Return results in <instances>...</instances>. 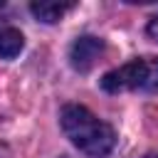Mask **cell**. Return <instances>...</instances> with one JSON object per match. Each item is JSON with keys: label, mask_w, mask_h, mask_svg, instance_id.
<instances>
[{"label": "cell", "mask_w": 158, "mask_h": 158, "mask_svg": "<svg viewBox=\"0 0 158 158\" xmlns=\"http://www.w3.org/2000/svg\"><path fill=\"white\" fill-rule=\"evenodd\" d=\"M25 47L22 32L15 27H0V59H15Z\"/></svg>", "instance_id": "5"}, {"label": "cell", "mask_w": 158, "mask_h": 158, "mask_svg": "<svg viewBox=\"0 0 158 158\" xmlns=\"http://www.w3.org/2000/svg\"><path fill=\"white\" fill-rule=\"evenodd\" d=\"M59 123L64 136L86 156V158H104L116 146L114 128L94 116L81 104H67L59 114Z\"/></svg>", "instance_id": "1"}, {"label": "cell", "mask_w": 158, "mask_h": 158, "mask_svg": "<svg viewBox=\"0 0 158 158\" xmlns=\"http://www.w3.org/2000/svg\"><path fill=\"white\" fill-rule=\"evenodd\" d=\"M106 52V44L104 40L99 37H91V35H84L79 40H74L72 49H69V62L77 72H89Z\"/></svg>", "instance_id": "3"}, {"label": "cell", "mask_w": 158, "mask_h": 158, "mask_svg": "<svg viewBox=\"0 0 158 158\" xmlns=\"http://www.w3.org/2000/svg\"><path fill=\"white\" fill-rule=\"evenodd\" d=\"M101 89L118 91H158V57H138L118 69H111L101 79Z\"/></svg>", "instance_id": "2"}, {"label": "cell", "mask_w": 158, "mask_h": 158, "mask_svg": "<svg viewBox=\"0 0 158 158\" xmlns=\"http://www.w3.org/2000/svg\"><path fill=\"white\" fill-rule=\"evenodd\" d=\"M148 158H158V153H151V156H148Z\"/></svg>", "instance_id": "8"}, {"label": "cell", "mask_w": 158, "mask_h": 158, "mask_svg": "<svg viewBox=\"0 0 158 158\" xmlns=\"http://www.w3.org/2000/svg\"><path fill=\"white\" fill-rule=\"evenodd\" d=\"M146 32H148V37H151V40H156V42H158V15H153V17L148 20Z\"/></svg>", "instance_id": "6"}, {"label": "cell", "mask_w": 158, "mask_h": 158, "mask_svg": "<svg viewBox=\"0 0 158 158\" xmlns=\"http://www.w3.org/2000/svg\"><path fill=\"white\" fill-rule=\"evenodd\" d=\"M2 156H5V148H0V158H2Z\"/></svg>", "instance_id": "7"}, {"label": "cell", "mask_w": 158, "mask_h": 158, "mask_svg": "<svg viewBox=\"0 0 158 158\" xmlns=\"http://www.w3.org/2000/svg\"><path fill=\"white\" fill-rule=\"evenodd\" d=\"M74 7V2H52V0H40V2H32L30 5V10H32V15L37 17V20H42V22H59L69 10Z\"/></svg>", "instance_id": "4"}]
</instances>
